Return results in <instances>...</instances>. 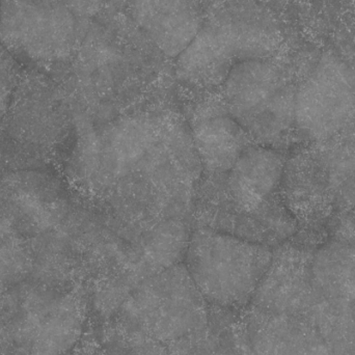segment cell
Here are the masks:
<instances>
[{
  "mask_svg": "<svg viewBox=\"0 0 355 355\" xmlns=\"http://www.w3.org/2000/svg\"><path fill=\"white\" fill-rule=\"evenodd\" d=\"M283 40L279 20L260 0H219L178 56V75L193 87L223 85L236 64L272 58Z\"/></svg>",
  "mask_w": 355,
  "mask_h": 355,
  "instance_id": "6da1fadb",
  "label": "cell"
},
{
  "mask_svg": "<svg viewBox=\"0 0 355 355\" xmlns=\"http://www.w3.org/2000/svg\"><path fill=\"white\" fill-rule=\"evenodd\" d=\"M83 322L72 292L31 277L0 294V355H66L80 339Z\"/></svg>",
  "mask_w": 355,
  "mask_h": 355,
  "instance_id": "7a4b0ae2",
  "label": "cell"
},
{
  "mask_svg": "<svg viewBox=\"0 0 355 355\" xmlns=\"http://www.w3.org/2000/svg\"><path fill=\"white\" fill-rule=\"evenodd\" d=\"M286 160L273 148L252 144L223 175L210 177L211 194L219 204V213L235 219L232 235L270 246L291 231L289 213L275 200L281 187Z\"/></svg>",
  "mask_w": 355,
  "mask_h": 355,
  "instance_id": "3957f363",
  "label": "cell"
},
{
  "mask_svg": "<svg viewBox=\"0 0 355 355\" xmlns=\"http://www.w3.org/2000/svg\"><path fill=\"white\" fill-rule=\"evenodd\" d=\"M272 258L270 246L200 227L188 239L184 265L208 304L236 310L252 302Z\"/></svg>",
  "mask_w": 355,
  "mask_h": 355,
  "instance_id": "277c9868",
  "label": "cell"
},
{
  "mask_svg": "<svg viewBox=\"0 0 355 355\" xmlns=\"http://www.w3.org/2000/svg\"><path fill=\"white\" fill-rule=\"evenodd\" d=\"M208 302L178 264L150 275L128 294L120 317L131 333L160 343H175L206 327Z\"/></svg>",
  "mask_w": 355,
  "mask_h": 355,
  "instance_id": "5b68a950",
  "label": "cell"
},
{
  "mask_svg": "<svg viewBox=\"0 0 355 355\" xmlns=\"http://www.w3.org/2000/svg\"><path fill=\"white\" fill-rule=\"evenodd\" d=\"M60 116L58 85L46 73L23 70L10 108L0 122L2 171L46 168L58 147Z\"/></svg>",
  "mask_w": 355,
  "mask_h": 355,
  "instance_id": "8992f818",
  "label": "cell"
},
{
  "mask_svg": "<svg viewBox=\"0 0 355 355\" xmlns=\"http://www.w3.org/2000/svg\"><path fill=\"white\" fill-rule=\"evenodd\" d=\"M83 33L64 0H1L0 44L35 70L47 74L70 62Z\"/></svg>",
  "mask_w": 355,
  "mask_h": 355,
  "instance_id": "52a82bcc",
  "label": "cell"
},
{
  "mask_svg": "<svg viewBox=\"0 0 355 355\" xmlns=\"http://www.w3.org/2000/svg\"><path fill=\"white\" fill-rule=\"evenodd\" d=\"M225 112L257 145L277 149L294 122L295 93L272 58L240 62L223 83Z\"/></svg>",
  "mask_w": 355,
  "mask_h": 355,
  "instance_id": "ba28073f",
  "label": "cell"
},
{
  "mask_svg": "<svg viewBox=\"0 0 355 355\" xmlns=\"http://www.w3.org/2000/svg\"><path fill=\"white\" fill-rule=\"evenodd\" d=\"M306 319L331 355H355V246L331 244L313 254Z\"/></svg>",
  "mask_w": 355,
  "mask_h": 355,
  "instance_id": "9c48e42d",
  "label": "cell"
},
{
  "mask_svg": "<svg viewBox=\"0 0 355 355\" xmlns=\"http://www.w3.org/2000/svg\"><path fill=\"white\" fill-rule=\"evenodd\" d=\"M0 196L17 235L27 239L52 231L68 214L64 184L47 168L1 171Z\"/></svg>",
  "mask_w": 355,
  "mask_h": 355,
  "instance_id": "30bf717a",
  "label": "cell"
},
{
  "mask_svg": "<svg viewBox=\"0 0 355 355\" xmlns=\"http://www.w3.org/2000/svg\"><path fill=\"white\" fill-rule=\"evenodd\" d=\"M355 99V73L334 54L321 60L295 93L294 122L322 135L340 127Z\"/></svg>",
  "mask_w": 355,
  "mask_h": 355,
  "instance_id": "8fae6325",
  "label": "cell"
},
{
  "mask_svg": "<svg viewBox=\"0 0 355 355\" xmlns=\"http://www.w3.org/2000/svg\"><path fill=\"white\" fill-rule=\"evenodd\" d=\"M137 28L168 58H178L198 35L204 21L200 0H129Z\"/></svg>",
  "mask_w": 355,
  "mask_h": 355,
  "instance_id": "7c38bea8",
  "label": "cell"
},
{
  "mask_svg": "<svg viewBox=\"0 0 355 355\" xmlns=\"http://www.w3.org/2000/svg\"><path fill=\"white\" fill-rule=\"evenodd\" d=\"M248 345L256 355H331L322 336L306 319L257 309L250 314Z\"/></svg>",
  "mask_w": 355,
  "mask_h": 355,
  "instance_id": "4fadbf2b",
  "label": "cell"
},
{
  "mask_svg": "<svg viewBox=\"0 0 355 355\" xmlns=\"http://www.w3.org/2000/svg\"><path fill=\"white\" fill-rule=\"evenodd\" d=\"M192 141L208 177L229 172L244 150L254 144L225 110L198 120L192 128Z\"/></svg>",
  "mask_w": 355,
  "mask_h": 355,
  "instance_id": "5bb4252c",
  "label": "cell"
},
{
  "mask_svg": "<svg viewBox=\"0 0 355 355\" xmlns=\"http://www.w3.org/2000/svg\"><path fill=\"white\" fill-rule=\"evenodd\" d=\"M33 268L31 239L18 235L0 237V294L31 279Z\"/></svg>",
  "mask_w": 355,
  "mask_h": 355,
  "instance_id": "9a60e30c",
  "label": "cell"
},
{
  "mask_svg": "<svg viewBox=\"0 0 355 355\" xmlns=\"http://www.w3.org/2000/svg\"><path fill=\"white\" fill-rule=\"evenodd\" d=\"M22 72L16 58L0 44V122L10 108Z\"/></svg>",
  "mask_w": 355,
  "mask_h": 355,
  "instance_id": "2e32d148",
  "label": "cell"
},
{
  "mask_svg": "<svg viewBox=\"0 0 355 355\" xmlns=\"http://www.w3.org/2000/svg\"><path fill=\"white\" fill-rule=\"evenodd\" d=\"M105 1L106 0H64L71 12L83 25L102 10Z\"/></svg>",
  "mask_w": 355,
  "mask_h": 355,
  "instance_id": "e0dca14e",
  "label": "cell"
},
{
  "mask_svg": "<svg viewBox=\"0 0 355 355\" xmlns=\"http://www.w3.org/2000/svg\"><path fill=\"white\" fill-rule=\"evenodd\" d=\"M10 235H17V234L12 227V220L8 216L6 206H4L3 200L0 196V237Z\"/></svg>",
  "mask_w": 355,
  "mask_h": 355,
  "instance_id": "ac0fdd59",
  "label": "cell"
},
{
  "mask_svg": "<svg viewBox=\"0 0 355 355\" xmlns=\"http://www.w3.org/2000/svg\"><path fill=\"white\" fill-rule=\"evenodd\" d=\"M242 355H256L254 354V352H252V350H250H250H248V352H245V354H243Z\"/></svg>",
  "mask_w": 355,
  "mask_h": 355,
  "instance_id": "d6986e66",
  "label": "cell"
},
{
  "mask_svg": "<svg viewBox=\"0 0 355 355\" xmlns=\"http://www.w3.org/2000/svg\"><path fill=\"white\" fill-rule=\"evenodd\" d=\"M0 6H1V0H0Z\"/></svg>",
  "mask_w": 355,
  "mask_h": 355,
  "instance_id": "ffe728a7",
  "label": "cell"
}]
</instances>
